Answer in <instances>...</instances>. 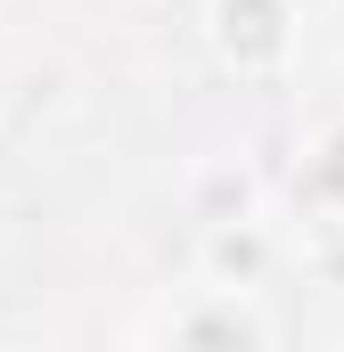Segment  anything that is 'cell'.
Segmentation results:
<instances>
[{
  "instance_id": "obj_1",
  "label": "cell",
  "mask_w": 344,
  "mask_h": 352,
  "mask_svg": "<svg viewBox=\"0 0 344 352\" xmlns=\"http://www.w3.org/2000/svg\"><path fill=\"white\" fill-rule=\"evenodd\" d=\"M197 33L230 82H287L303 58V0H205Z\"/></svg>"
},
{
  "instance_id": "obj_2",
  "label": "cell",
  "mask_w": 344,
  "mask_h": 352,
  "mask_svg": "<svg viewBox=\"0 0 344 352\" xmlns=\"http://www.w3.org/2000/svg\"><path fill=\"white\" fill-rule=\"evenodd\" d=\"M156 336H164L172 352H255V344H270V320H262L238 287L197 278L164 320H156Z\"/></svg>"
},
{
  "instance_id": "obj_3",
  "label": "cell",
  "mask_w": 344,
  "mask_h": 352,
  "mask_svg": "<svg viewBox=\"0 0 344 352\" xmlns=\"http://www.w3.org/2000/svg\"><path fill=\"white\" fill-rule=\"evenodd\" d=\"M279 263V238L262 230V213H238V221H205L197 230V278H213V287H238V295H255L262 278Z\"/></svg>"
},
{
  "instance_id": "obj_4",
  "label": "cell",
  "mask_w": 344,
  "mask_h": 352,
  "mask_svg": "<svg viewBox=\"0 0 344 352\" xmlns=\"http://www.w3.org/2000/svg\"><path fill=\"white\" fill-rule=\"evenodd\" d=\"M238 213H262L255 173H238V164L197 173V197H189V221H197V230H205V221H238Z\"/></svg>"
},
{
  "instance_id": "obj_5",
  "label": "cell",
  "mask_w": 344,
  "mask_h": 352,
  "mask_svg": "<svg viewBox=\"0 0 344 352\" xmlns=\"http://www.w3.org/2000/svg\"><path fill=\"white\" fill-rule=\"evenodd\" d=\"M303 188H312V213H344V115L312 140V164H303Z\"/></svg>"
},
{
  "instance_id": "obj_6",
  "label": "cell",
  "mask_w": 344,
  "mask_h": 352,
  "mask_svg": "<svg viewBox=\"0 0 344 352\" xmlns=\"http://www.w3.org/2000/svg\"><path fill=\"white\" fill-rule=\"evenodd\" d=\"M312 270L320 287H344V213H312Z\"/></svg>"
}]
</instances>
